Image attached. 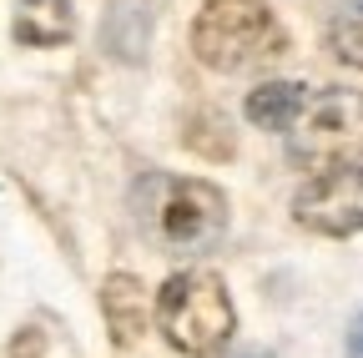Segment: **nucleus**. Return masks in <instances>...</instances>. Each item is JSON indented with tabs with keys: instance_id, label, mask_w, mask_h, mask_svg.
Masks as SVG:
<instances>
[{
	"instance_id": "obj_5",
	"label": "nucleus",
	"mask_w": 363,
	"mask_h": 358,
	"mask_svg": "<svg viewBox=\"0 0 363 358\" xmlns=\"http://www.w3.org/2000/svg\"><path fill=\"white\" fill-rule=\"evenodd\" d=\"M293 217H298V228L323 233V237L363 233V167L348 162V167H333V172H318L293 197Z\"/></svg>"
},
{
	"instance_id": "obj_8",
	"label": "nucleus",
	"mask_w": 363,
	"mask_h": 358,
	"mask_svg": "<svg viewBox=\"0 0 363 358\" xmlns=\"http://www.w3.org/2000/svg\"><path fill=\"white\" fill-rule=\"evenodd\" d=\"M101 308H106V323H111V333L121 343L142 338V328H147V293H142L136 278H121L116 273L106 283V293H101Z\"/></svg>"
},
{
	"instance_id": "obj_10",
	"label": "nucleus",
	"mask_w": 363,
	"mask_h": 358,
	"mask_svg": "<svg viewBox=\"0 0 363 358\" xmlns=\"http://www.w3.org/2000/svg\"><path fill=\"white\" fill-rule=\"evenodd\" d=\"M328 40H333L338 61H348V66H358V71H363V0H348V6L333 16Z\"/></svg>"
},
{
	"instance_id": "obj_3",
	"label": "nucleus",
	"mask_w": 363,
	"mask_h": 358,
	"mask_svg": "<svg viewBox=\"0 0 363 358\" xmlns=\"http://www.w3.org/2000/svg\"><path fill=\"white\" fill-rule=\"evenodd\" d=\"M283 30L262 0H207L192 26V51L212 71H247L278 56Z\"/></svg>"
},
{
	"instance_id": "obj_2",
	"label": "nucleus",
	"mask_w": 363,
	"mask_h": 358,
	"mask_svg": "<svg viewBox=\"0 0 363 358\" xmlns=\"http://www.w3.org/2000/svg\"><path fill=\"white\" fill-rule=\"evenodd\" d=\"M142 222L167 252H207L227 228V197L197 177H152L142 187Z\"/></svg>"
},
{
	"instance_id": "obj_7",
	"label": "nucleus",
	"mask_w": 363,
	"mask_h": 358,
	"mask_svg": "<svg viewBox=\"0 0 363 358\" xmlns=\"http://www.w3.org/2000/svg\"><path fill=\"white\" fill-rule=\"evenodd\" d=\"M308 106V91L298 81H267L247 96V121L262 126V131H288Z\"/></svg>"
},
{
	"instance_id": "obj_12",
	"label": "nucleus",
	"mask_w": 363,
	"mask_h": 358,
	"mask_svg": "<svg viewBox=\"0 0 363 358\" xmlns=\"http://www.w3.org/2000/svg\"><path fill=\"white\" fill-rule=\"evenodd\" d=\"M348 358H363V313H358L353 328H348Z\"/></svg>"
},
{
	"instance_id": "obj_9",
	"label": "nucleus",
	"mask_w": 363,
	"mask_h": 358,
	"mask_svg": "<svg viewBox=\"0 0 363 358\" xmlns=\"http://www.w3.org/2000/svg\"><path fill=\"white\" fill-rule=\"evenodd\" d=\"M147 35H152V21H147L142 6H126V0H121V6L106 11L101 40H106V51H111V56H121V61H142Z\"/></svg>"
},
{
	"instance_id": "obj_13",
	"label": "nucleus",
	"mask_w": 363,
	"mask_h": 358,
	"mask_svg": "<svg viewBox=\"0 0 363 358\" xmlns=\"http://www.w3.org/2000/svg\"><path fill=\"white\" fill-rule=\"evenodd\" d=\"M238 358H272V353H238Z\"/></svg>"
},
{
	"instance_id": "obj_4",
	"label": "nucleus",
	"mask_w": 363,
	"mask_h": 358,
	"mask_svg": "<svg viewBox=\"0 0 363 358\" xmlns=\"http://www.w3.org/2000/svg\"><path fill=\"white\" fill-rule=\"evenodd\" d=\"M363 152V96L348 86L318 91L288 131V157L303 172H333Z\"/></svg>"
},
{
	"instance_id": "obj_6",
	"label": "nucleus",
	"mask_w": 363,
	"mask_h": 358,
	"mask_svg": "<svg viewBox=\"0 0 363 358\" xmlns=\"http://www.w3.org/2000/svg\"><path fill=\"white\" fill-rule=\"evenodd\" d=\"M76 30L71 0H16V40L21 46H61Z\"/></svg>"
},
{
	"instance_id": "obj_11",
	"label": "nucleus",
	"mask_w": 363,
	"mask_h": 358,
	"mask_svg": "<svg viewBox=\"0 0 363 358\" xmlns=\"http://www.w3.org/2000/svg\"><path fill=\"white\" fill-rule=\"evenodd\" d=\"M35 353H40V333H35V328H26V333H21V343H16V353H11V358H35Z\"/></svg>"
},
{
	"instance_id": "obj_1",
	"label": "nucleus",
	"mask_w": 363,
	"mask_h": 358,
	"mask_svg": "<svg viewBox=\"0 0 363 358\" xmlns=\"http://www.w3.org/2000/svg\"><path fill=\"white\" fill-rule=\"evenodd\" d=\"M157 323L167 333V343L177 353H192V358H207L217 353L238 328V313H233V298H227L222 278L217 273H202V267H187L162 283L157 293Z\"/></svg>"
}]
</instances>
